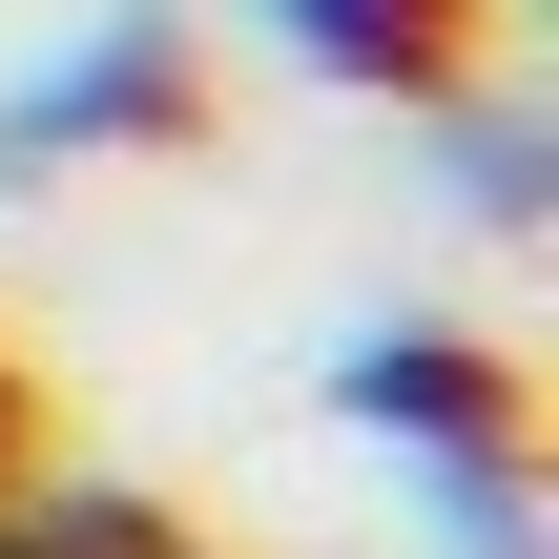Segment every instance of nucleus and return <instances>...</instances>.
I'll use <instances>...</instances> for the list:
<instances>
[{"mask_svg": "<svg viewBox=\"0 0 559 559\" xmlns=\"http://www.w3.org/2000/svg\"><path fill=\"white\" fill-rule=\"evenodd\" d=\"M415 124H436V207H456V228H539V207H559V166H539V104H456V83H436Z\"/></svg>", "mask_w": 559, "mask_h": 559, "instance_id": "nucleus-4", "label": "nucleus"}, {"mask_svg": "<svg viewBox=\"0 0 559 559\" xmlns=\"http://www.w3.org/2000/svg\"><path fill=\"white\" fill-rule=\"evenodd\" d=\"M332 415L394 456V498H415V477H477V456H539L519 353L456 332V311H353V332H332Z\"/></svg>", "mask_w": 559, "mask_h": 559, "instance_id": "nucleus-2", "label": "nucleus"}, {"mask_svg": "<svg viewBox=\"0 0 559 559\" xmlns=\"http://www.w3.org/2000/svg\"><path fill=\"white\" fill-rule=\"evenodd\" d=\"M187 124H207V21H187V0H62V41L0 62V187L166 166Z\"/></svg>", "mask_w": 559, "mask_h": 559, "instance_id": "nucleus-1", "label": "nucleus"}, {"mask_svg": "<svg viewBox=\"0 0 559 559\" xmlns=\"http://www.w3.org/2000/svg\"><path fill=\"white\" fill-rule=\"evenodd\" d=\"M0 498H21V373H0Z\"/></svg>", "mask_w": 559, "mask_h": 559, "instance_id": "nucleus-5", "label": "nucleus"}, {"mask_svg": "<svg viewBox=\"0 0 559 559\" xmlns=\"http://www.w3.org/2000/svg\"><path fill=\"white\" fill-rule=\"evenodd\" d=\"M249 41L290 83H353V104H436L477 62V0H249Z\"/></svg>", "mask_w": 559, "mask_h": 559, "instance_id": "nucleus-3", "label": "nucleus"}]
</instances>
